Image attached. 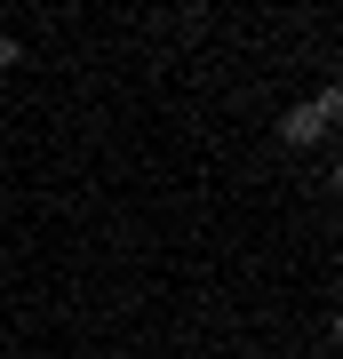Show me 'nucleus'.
<instances>
[{
  "label": "nucleus",
  "instance_id": "2",
  "mask_svg": "<svg viewBox=\"0 0 343 359\" xmlns=\"http://www.w3.org/2000/svg\"><path fill=\"white\" fill-rule=\"evenodd\" d=\"M311 112L328 120V128H335V120H343V88H335V80H328V88H319V96H311Z\"/></svg>",
  "mask_w": 343,
  "mask_h": 359
},
{
  "label": "nucleus",
  "instance_id": "1",
  "mask_svg": "<svg viewBox=\"0 0 343 359\" xmlns=\"http://www.w3.org/2000/svg\"><path fill=\"white\" fill-rule=\"evenodd\" d=\"M280 144H288V152H311V144H328V120H319L311 104H288V112H280Z\"/></svg>",
  "mask_w": 343,
  "mask_h": 359
},
{
  "label": "nucleus",
  "instance_id": "3",
  "mask_svg": "<svg viewBox=\"0 0 343 359\" xmlns=\"http://www.w3.org/2000/svg\"><path fill=\"white\" fill-rule=\"evenodd\" d=\"M8 65H25V40H16V32H0V72H8Z\"/></svg>",
  "mask_w": 343,
  "mask_h": 359
}]
</instances>
